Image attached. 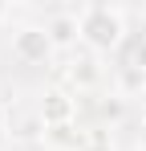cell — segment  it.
Returning <instances> with one entry per match:
<instances>
[{
  "label": "cell",
  "instance_id": "obj_8",
  "mask_svg": "<svg viewBox=\"0 0 146 151\" xmlns=\"http://www.w3.org/2000/svg\"><path fill=\"white\" fill-rule=\"evenodd\" d=\"M8 131H12V139H24V143H28V139H45V119H41V114H33V119H24V123H16V127H8Z\"/></svg>",
  "mask_w": 146,
  "mask_h": 151
},
{
  "label": "cell",
  "instance_id": "obj_10",
  "mask_svg": "<svg viewBox=\"0 0 146 151\" xmlns=\"http://www.w3.org/2000/svg\"><path fill=\"white\" fill-rule=\"evenodd\" d=\"M122 65H130V70L146 74V37H142V41H130V45H126V53H122Z\"/></svg>",
  "mask_w": 146,
  "mask_h": 151
},
{
  "label": "cell",
  "instance_id": "obj_4",
  "mask_svg": "<svg viewBox=\"0 0 146 151\" xmlns=\"http://www.w3.org/2000/svg\"><path fill=\"white\" fill-rule=\"evenodd\" d=\"M37 114L45 119V127H61V123H77V94L65 86H49L41 102H37Z\"/></svg>",
  "mask_w": 146,
  "mask_h": 151
},
{
  "label": "cell",
  "instance_id": "obj_13",
  "mask_svg": "<svg viewBox=\"0 0 146 151\" xmlns=\"http://www.w3.org/2000/svg\"><path fill=\"white\" fill-rule=\"evenodd\" d=\"M142 131H146V98H142Z\"/></svg>",
  "mask_w": 146,
  "mask_h": 151
},
{
  "label": "cell",
  "instance_id": "obj_12",
  "mask_svg": "<svg viewBox=\"0 0 146 151\" xmlns=\"http://www.w3.org/2000/svg\"><path fill=\"white\" fill-rule=\"evenodd\" d=\"M85 151H114V147H110V143H89Z\"/></svg>",
  "mask_w": 146,
  "mask_h": 151
},
{
  "label": "cell",
  "instance_id": "obj_3",
  "mask_svg": "<svg viewBox=\"0 0 146 151\" xmlns=\"http://www.w3.org/2000/svg\"><path fill=\"white\" fill-rule=\"evenodd\" d=\"M57 86H65L73 94H81V90H94L101 86V57L97 53H73L69 61H65V70L57 74Z\"/></svg>",
  "mask_w": 146,
  "mask_h": 151
},
{
  "label": "cell",
  "instance_id": "obj_5",
  "mask_svg": "<svg viewBox=\"0 0 146 151\" xmlns=\"http://www.w3.org/2000/svg\"><path fill=\"white\" fill-rule=\"evenodd\" d=\"M45 33L53 37L57 49H73L81 41V21H77V8H57L45 17Z\"/></svg>",
  "mask_w": 146,
  "mask_h": 151
},
{
  "label": "cell",
  "instance_id": "obj_9",
  "mask_svg": "<svg viewBox=\"0 0 146 151\" xmlns=\"http://www.w3.org/2000/svg\"><path fill=\"white\" fill-rule=\"evenodd\" d=\"M97 110H101L106 123H122V119H126V98H122V94H106Z\"/></svg>",
  "mask_w": 146,
  "mask_h": 151
},
{
  "label": "cell",
  "instance_id": "obj_7",
  "mask_svg": "<svg viewBox=\"0 0 146 151\" xmlns=\"http://www.w3.org/2000/svg\"><path fill=\"white\" fill-rule=\"evenodd\" d=\"M114 78H118V90H114V94H122V98L142 94V90H146V74L130 70V65H118V70H114Z\"/></svg>",
  "mask_w": 146,
  "mask_h": 151
},
{
  "label": "cell",
  "instance_id": "obj_6",
  "mask_svg": "<svg viewBox=\"0 0 146 151\" xmlns=\"http://www.w3.org/2000/svg\"><path fill=\"white\" fill-rule=\"evenodd\" d=\"M45 143H49V151H85L94 143V135L81 131L77 123H61V127H49L45 131Z\"/></svg>",
  "mask_w": 146,
  "mask_h": 151
},
{
  "label": "cell",
  "instance_id": "obj_2",
  "mask_svg": "<svg viewBox=\"0 0 146 151\" xmlns=\"http://www.w3.org/2000/svg\"><path fill=\"white\" fill-rule=\"evenodd\" d=\"M57 53L53 37L45 33V25H16L12 29V57L24 65H45L49 57Z\"/></svg>",
  "mask_w": 146,
  "mask_h": 151
},
{
  "label": "cell",
  "instance_id": "obj_1",
  "mask_svg": "<svg viewBox=\"0 0 146 151\" xmlns=\"http://www.w3.org/2000/svg\"><path fill=\"white\" fill-rule=\"evenodd\" d=\"M77 21H81V45L97 57L118 53L126 45V12L118 4H81Z\"/></svg>",
  "mask_w": 146,
  "mask_h": 151
},
{
  "label": "cell",
  "instance_id": "obj_11",
  "mask_svg": "<svg viewBox=\"0 0 146 151\" xmlns=\"http://www.w3.org/2000/svg\"><path fill=\"white\" fill-rule=\"evenodd\" d=\"M8 135H12V131H8V127H4V123H0V151H4V147H8Z\"/></svg>",
  "mask_w": 146,
  "mask_h": 151
}]
</instances>
